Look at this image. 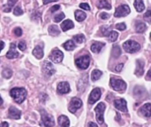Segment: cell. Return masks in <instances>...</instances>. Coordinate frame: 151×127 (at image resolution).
<instances>
[{"label": "cell", "instance_id": "6da1fadb", "mask_svg": "<svg viewBox=\"0 0 151 127\" xmlns=\"http://www.w3.org/2000/svg\"><path fill=\"white\" fill-rule=\"evenodd\" d=\"M27 91L24 88H12L10 91V95L18 104H21L25 100L27 97Z\"/></svg>", "mask_w": 151, "mask_h": 127}, {"label": "cell", "instance_id": "7a4b0ae2", "mask_svg": "<svg viewBox=\"0 0 151 127\" xmlns=\"http://www.w3.org/2000/svg\"><path fill=\"white\" fill-rule=\"evenodd\" d=\"M122 47L125 49V51L128 53L137 52L138 51H139L140 48H141L139 44H138L136 41H131V40L124 43L123 45H122Z\"/></svg>", "mask_w": 151, "mask_h": 127}, {"label": "cell", "instance_id": "3957f363", "mask_svg": "<svg viewBox=\"0 0 151 127\" xmlns=\"http://www.w3.org/2000/svg\"><path fill=\"white\" fill-rule=\"evenodd\" d=\"M110 85L114 91H124L127 88V85L123 80L119 79L111 78Z\"/></svg>", "mask_w": 151, "mask_h": 127}, {"label": "cell", "instance_id": "277c9868", "mask_svg": "<svg viewBox=\"0 0 151 127\" xmlns=\"http://www.w3.org/2000/svg\"><path fill=\"white\" fill-rule=\"evenodd\" d=\"M105 110H106V105L103 102L99 103L98 105L94 108V111L96 113V119L100 124H103V122H104L103 114H104Z\"/></svg>", "mask_w": 151, "mask_h": 127}, {"label": "cell", "instance_id": "5b68a950", "mask_svg": "<svg viewBox=\"0 0 151 127\" xmlns=\"http://www.w3.org/2000/svg\"><path fill=\"white\" fill-rule=\"evenodd\" d=\"M75 64L79 68L85 70L87 69L90 64V57L88 55H83L75 60Z\"/></svg>", "mask_w": 151, "mask_h": 127}, {"label": "cell", "instance_id": "8992f818", "mask_svg": "<svg viewBox=\"0 0 151 127\" xmlns=\"http://www.w3.org/2000/svg\"><path fill=\"white\" fill-rule=\"evenodd\" d=\"M41 120L43 123L46 127H52L55 125V120L53 117L50 115H49L45 110H41Z\"/></svg>", "mask_w": 151, "mask_h": 127}, {"label": "cell", "instance_id": "52a82bcc", "mask_svg": "<svg viewBox=\"0 0 151 127\" xmlns=\"http://www.w3.org/2000/svg\"><path fill=\"white\" fill-rule=\"evenodd\" d=\"M130 13H131V9H130L129 6L127 4H122L116 7L114 13V16L116 18L125 17V16H128Z\"/></svg>", "mask_w": 151, "mask_h": 127}, {"label": "cell", "instance_id": "ba28073f", "mask_svg": "<svg viewBox=\"0 0 151 127\" xmlns=\"http://www.w3.org/2000/svg\"><path fill=\"white\" fill-rule=\"evenodd\" d=\"M42 71L44 76H46L47 77H50L55 73L56 71L51 63L48 61H44L43 63Z\"/></svg>", "mask_w": 151, "mask_h": 127}, {"label": "cell", "instance_id": "9c48e42d", "mask_svg": "<svg viewBox=\"0 0 151 127\" xmlns=\"http://www.w3.org/2000/svg\"><path fill=\"white\" fill-rule=\"evenodd\" d=\"M82 105H83V102L80 98H76V97L72 98L69 105V112L72 113H75L78 109H80L81 107H82Z\"/></svg>", "mask_w": 151, "mask_h": 127}, {"label": "cell", "instance_id": "30bf717a", "mask_svg": "<svg viewBox=\"0 0 151 127\" xmlns=\"http://www.w3.org/2000/svg\"><path fill=\"white\" fill-rule=\"evenodd\" d=\"M50 60L55 63H59L63 60V54L60 50L54 49L51 52L50 55L49 56Z\"/></svg>", "mask_w": 151, "mask_h": 127}, {"label": "cell", "instance_id": "8fae6325", "mask_svg": "<svg viewBox=\"0 0 151 127\" xmlns=\"http://www.w3.org/2000/svg\"><path fill=\"white\" fill-rule=\"evenodd\" d=\"M101 97V91L100 88H94L91 91L89 97H88V103L90 104H93L97 102Z\"/></svg>", "mask_w": 151, "mask_h": 127}, {"label": "cell", "instance_id": "7c38bea8", "mask_svg": "<svg viewBox=\"0 0 151 127\" xmlns=\"http://www.w3.org/2000/svg\"><path fill=\"white\" fill-rule=\"evenodd\" d=\"M114 107H116L117 110H120V111L123 112V113H126V112H128L127 102L125 99H123V98H119V99L115 100Z\"/></svg>", "mask_w": 151, "mask_h": 127}, {"label": "cell", "instance_id": "4fadbf2b", "mask_svg": "<svg viewBox=\"0 0 151 127\" xmlns=\"http://www.w3.org/2000/svg\"><path fill=\"white\" fill-rule=\"evenodd\" d=\"M21 116H22V112L15 107H10L8 110V117L11 119H20Z\"/></svg>", "mask_w": 151, "mask_h": 127}, {"label": "cell", "instance_id": "5bb4252c", "mask_svg": "<svg viewBox=\"0 0 151 127\" xmlns=\"http://www.w3.org/2000/svg\"><path fill=\"white\" fill-rule=\"evenodd\" d=\"M57 90L60 94L68 93L70 91V86L67 82H62L58 85Z\"/></svg>", "mask_w": 151, "mask_h": 127}, {"label": "cell", "instance_id": "9a60e30c", "mask_svg": "<svg viewBox=\"0 0 151 127\" xmlns=\"http://www.w3.org/2000/svg\"><path fill=\"white\" fill-rule=\"evenodd\" d=\"M6 57L8 59L17 58L19 57V52L16 51V46L15 44H11L10 46V50L6 54Z\"/></svg>", "mask_w": 151, "mask_h": 127}, {"label": "cell", "instance_id": "2e32d148", "mask_svg": "<svg viewBox=\"0 0 151 127\" xmlns=\"http://www.w3.org/2000/svg\"><path fill=\"white\" fill-rule=\"evenodd\" d=\"M144 66L145 63L143 60H137V68L135 71V74L137 75L138 76H142L144 73Z\"/></svg>", "mask_w": 151, "mask_h": 127}, {"label": "cell", "instance_id": "e0dca14e", "mask_svg": "<svg viewBox=\"0 0 151 127\" xmlns=\"http://www.w3.org/2000/svg\"><path fill=\"white\" fill-rule=\"evenodd\" d=\"M150 107H151V104L150 103H147V104H145V105H143L142 107L140 108L139 111L144 116L147 118H150L151 116V113H150Z\"/></svg>", "mask_w": 151, "mask_h": 127}, {"label": "cell", "instance_id": "ac0fdd59", "mask_svg": "<svg viewBox=\"0 0 151 127\" xmlns=\"http://www.w3.org/2000/svg\"><path fill=\"white\" fill-rule=\"evenodd\" d=\"M32 54L36 57L37 59H41L44 57V50L43 46H36L32 51Z\"/></svg>", "mask_w": 151, "mask_h": 127}, {"label": "cell", "instance_id": "d6986e66", "mask_svg": "<svg viewBox=\"0 0 151 127\" xmlns=\"http://www.w3.org/2000/svg\"><path fill=\"white\" fill-rule=\"evenodd\" d=\"M60 26H61L62 30L63 32H66V31L69 30V29H72L75 26V25H74V23L72 22V20L67 19V20H65L64 21H63V23L61 24Z\"/></svg>", "mask_w": 151, "mask_h": 127}, {"label": "cell", "instance_id": "ffe728a7", "mask_svg": "<svg viewBox=\"0 0 151 127\" xmlns=\"http://www.w3.org/2000/svg\"><path fill=\"white\" fill-rule=\"evenodd\" d=\"M58 124L60 127H69V123H70L69 118L66 116H60L58 118Z\"/></svg>", "mask_w": 151, "mask_h": 127}, {"label": "cell", "instance_id": "44dd1931", "mask_svg": "<svg viewBox=\"0 0 151 127\" xmlns=\"http://www.w3.org/2000/svg\"><path fill=\"white\" fill-rule=\"evenodd\" d=\"M106 45L105 43L102 42H95L91 45V50L94 53H99L101 49H103V47Z\"/></svg>", "mask_w": 151, "mask_h": 127}, {"label": "cell", "instance_id": "7402d4cb", "mask_svg": "<svg viewBox=\"0 0 151 127\" xmlns=\"http://www.w3.org/2000/svg\"><path fill=\"white\" fill-rule=\"evenodd\" d=\"M97 7L99 9H107V10H110L111 9V5L110 3L108 1V0H99L97 4Z\"/></svg>", "mask_w": 151, "mask_h": 127}, {"label": "cell", "instance_id": "603a6c76", "mask_svg": "<svg viewBox=\"0 0 151 127\" xmlns=\"http://www.w3.org/2000/svg\"><path fill=\"white\" fill-rule=\"evenodd\" d=\"M147 29V26L144 22L142 21H137L136 23V31L138 33H142Z\"/></svg>", "mask_w": 151, "mask_h": 127}, {"label": "cell", "instance_id": "cb8c5ba5", "mask_svg": "<svg viewBox=\"0 0 151 127\" xmlns=\"http://www.w3.org/2000/svg\"><path fill=\"white\" fill-rule=\"evenodd\" d=\"M49 33L50 35H52V36H57V35H60V31L58 29V26L56 25H51V26H49Z\"/></svg>", "mask_w": 151, "mask_h": 127}, {"label": "cell", "instance_id": "d4e9b609", "mask_svg": "<svg viewBox=\"0 0 151 127\" xmlns=\"http://www.w3.org/2000/svg\"><path fill=\"white\" fill-rule=\"evenodd\" d=\"M75 19H76L78 21H83L86 19V14L84 12L81 11V10H77L75 12Z\"/></svg>", "mask_w": 151, "mask_h": 127}, {"label": "cell", "instance_id": "484cf974", "mask_svg": "<svg viewBox=\"0 0 151 127\" xmlns=\"http://www.w3.org/2000/svg\"><path fill=\"white\" fill-rule=\"evenodd\" d=\"M134 4L136 10H137V12H139V13L142 12L145 10V8L142 0H135Z\"/></svg>", "mask_w": 151, "mask_h": 127}, {"label": "cell", "instance_id": "4316f807", "mask_svg": "<svg viewBox=\"0 0 151 127\" xmlns=\"http://www.w3.org/2000/svg\"><path fill=\"white\" fill-rule=\"evenodd\" d=\"M63 47L66 51H72L75 48V42L72 40H69V41H67L63 44Z\"/></svg>", "mask_w": 151, "mask_h": 127}, {"label": "cell", "instance_id": "83f0119b", "mask_svg": "<svg viewBox=\"0 0 151 127\" xmlns=\"http://www.w3.org/2000/svg\"><path fill=\"white\" fill-rule=\"evenodd\" d=\"M102 74H103V72H102L101 71L97 70V69L92 71V72H91V80L94 81H94L98 80V79L101 77Z\"/></svg>", "mask_w": 151, "mask_h": 127}, {"label": "cell", "instance_id": "f1b7e54d", "mask_svg": "<svg viewBox=\"0 0 151 127\" xmlns=\"http://www.w3.org/2000/svg\"><path fill=\"white\" fill-rule=\"evenodd\" d=\"M121 53H122V51H121V49L119 46H114L113 47V49H112V55H113L114 57L117 58V57H119L121 55Z\"/></svg>", "mask_w": 151, "mask_h": 127}, {"label": "cell", "instance_id": "f546056e", "mask_svg": "<svg viewBox=\"0 0 151 127\" xmlns=\"http://www.w3.org/2000/svg\"><path fill=\"white\" fill-rule=\"evenodd\" d=\"M12 74H13V72H12L11 69L8 68H4V70L2 71V72H1V75H2L3 77L5 78V79H10L12 76Z\"/></svg>", "mask_w": 151, "mask_h": 127}, {"label": "cell", "instance_id": "4dcf8cb0", "mask_svg": "<svg viewBox=\"0 0 151 127\" xmlns=\"http://www.w3.org/2000/svg\"><path fill=\"white\" fill-rule=\"evenodd\" d=\"M118 32H115V31H111V32H109V34L108 35V37H109V40L111 41V42H114V41H116L118 38Z\"/></svg>", "mask_w": 151, "mask_h": 127}, {"label": "cell", "instance_id": "1f68e13d", "mask_svg": "<svg viewBox=\"0 0 151 127\" xmlns=\"http://www.w3.org/2000/svg\"><path fill=\"white\" fill-rule=\"evenodd\" d=\"M73 39L74 41L76 43H78V44H82V43L85 41V37H84L83 35L81 34V35H75V36L73 37Z\"/></svg>", "mask_w": 151, "mask_h": 127}, {"label": "cell", "instance_id": "d6a6232c", "mask_svg": "<svg viewBox=\"0 0 151 127\" xmlns=\"http://www.w3.org/2000/svg\"><path fill=\"white\" fill-rule=\"evenodd\" d=\"M65 18V14L63 13H60L59 14L56 15L54 18V21L56 23H58V22L61 21L63 19Z\"/></svg>", "mask_w": 151, "mask_h": 127}, {"label": "cell", "instance_id": "836d02e7", "mask_svg": "<svg viewBox=\"0 0 151 127\" xmlns=\"http://www.w3.org/2000/svg\"><path fill=\"white\" fill-rule=\"evenodd\" d=\"M24 13L23 10L21 9V7H19V6H17V7H16L14 8V10H13V14L15 15V16H21V15H22Z\"/></svg>", "mask_w": 151, "mask_h": 127}, {"label": "cell", "instance_id": "e575fe53", "mask_svg": "<svg viewBox=\"0 0 151 127\" xmlns=\"http://www.w3.org/2000/svg\"><path fill=\"white\" fill-rule=\"evenodd\" d=\"M144 19H145V20L147 21V22H149V23H150V22L151 12H150V9H148V10H147V11L145 13V14L144 15Z\"/></svg>", "mask_w": 151, "mask_h": 127}, {"label": "cell", "instance_id": "d590c367", "mask_svg": "<svg viewBox=\"0 0 151 127\" xmlns=\"http://www.w3.org/2000/svg\"><path fill=\"white\" fill-rule=\"evenodd\" d=\"M109 27L107 26H102L101 27V31H102V32H103V34L104 36H108V35L109 34L110 31L109 30Z\"/></svg>", "mask_w": 151, "mask_h": 127}, {"label": "cell", "instance_id": "8d00e7d4", "mask_svg": "<svg viewBox=\"0 0 151 127\" xmlns=\"http://www.w3.org/2000/svg\"><path fill=\"white\" fill-rule=\"evenodd\" d=\"M13 33L15 34V35L17 37H20L22 35V29L20 27H16L15 28L14 30H13Z\"/></svg>", "mask_w": 151, "mask_h": 127}, {"label": "cell", "instance_id": "74e56055", "mask_svg": "<svg viewBox=\"0 0 151 127\" xmlns=\"http://www.w3.org/2000/svg\"><path fill=\"white\" fill-rule=\"evenodd\" d=\"M116 28L120 31H123L126 29V25L125 23H119L116 25Z\"/></svg>", "mask_w": 151, "mask_h": 127}, {"label": "cell", "instance_id": "f35d334b", "mask_svg": "<svg viewBox=\"0 0 151 127\" xmlns=\"http://www.w3.org/2000/svg\"><path fill=\"white\" fill-rule=\"evenodd\" d=\"M18 47H19V49L21 50V51H24L25 49H26V44H25L24 41H21V42H19V45H18Z\"/></svg>", "mask_w": 151, "mask_h": 127}, {"label": "cell", "instance_id": "ab89813d", "mask_svg": "<svg viewBox=\"0 0 151 127\" xmlns=\"http://www.w3.org/2000/svg\"><path fill=\"white\" fill-rule=\"evenodd\" d=\"M17 1L18 0H7V7L11 9V7H13L17 2Z\"/></svg>", "mask_w": 151, "mask_h": 127}, {"label": "cell", "instance_id": "60d3db41", "mask_svg": "<svg viewBox=\"0 0 151 127\" xmlns=\"http://www.w3.org/2000/svg\"><path fill=\"white\" fill-rule=\"evenodd\" d=\"M79 7L85 10H90V7L87 3H81L79 5Z\"/></svg>", "mask_w": 151, "mask_h": 127}, {"label": "cell", "instance_id": "b9f144b4", "mask_svg": "<svg viewBox=\"0 0 151 127\" xmlns=\"http://www.w3.org/2000/svg\"><path fill=\"white\" fill-rule=\"evenodd\" d=\"M100 17L102 19H103V20H106V19H108L109 17H110V15L107 13H100Z\"/></svg>", "mask_w": 151, "mask_h": 127}, {"label": "cell", "instance_id": "7bdbcfd3", "mask_svg": "<svg viewBox=\"0 0 151 127\" xmlns=\"http://www.w3.org/2000/svg\"><path fill=\"white\" fill-rule=\"evenodd\" d=\"M123 66H124L123 63H119V64H118L117 66H116L115 70H116V71L117 72H120L121 71H122V69L123 68Z\"/></svg>", "mask_w": 151, "mask_h": 127}, {"label": "cell", "instance_id": "ee69618b", "mask_svg": "<svg viewBox=\"0 0 151 127\" xmlns=\"http://www.w3.org/2000/svg\"><path fill=\"white\" fill-rule=\"evenodd\" d=\"M59 9H60V5H59V4H56V5L52 6V7L50 8V12H51V13H54V12L57 11Z\"/></svg>", "mask_w": 151, "mask_h": 127}, {"label": "cell", "instance_id": "f6af8a7d", "mask_svg": "<svg viewBox=\"0 0 151 127\" xmlns=\"http://www.w3.org/2000/svg\"><path fill=\"white\" fill-rule=\"evenodd\" d=\"M58 1V0H43V3L44 4H47L50 2H54V1Z\"/></svg>", "mask_w": 151, "mask_h": 127}, {"label": "cell", "instance_id": "bcb514c9", "mask_svg": "<svg viewBox=\"0 0 151 127\" xmlns=\"http://www.w3.org/2000/svg\"><path fill=\"white\" fill-rule=\"evenodd\" d=\"M0 127H9V124L7 122H2L0 123Z\"/></svg>", "mask_w": 151, "mask_h": 127}, {"label": "cell", "instance_id": "7dc6e473", "mask_svg": "<svg viewBox=\"0 0 151 127\" xmlns=\"http://www.w3.org/2000/svg\"><path fill=\"white\" fill-rule=\"evenodd\" d=\"M4 43L3 42V41H0V52H1V50L4 49Z\"/></svg>", "mask_w": 151, "mask_h": 127}, {"label": "cell", "instance_id": "c3c4849f", "mask_svg": "<svg viewBox=\"0 0 151 127\" xmlns=\"http://www.w3.org/2000/svg\"><path fill=\"white\" fill-rule=\"evenodd\" d=\"M88 127H97V125L94 122H90L88 123Z\"/></svg>", "mask_w": 151, "mask_h": 127}, {"label": "cell", "instance_id": "681fc988", "mask_svg": "<svg viewBox=\"0 0 151 127\" xmlns=\"http://www.w3.org/2000/svg\"><path fill=\"white\" fill-rule=\"evenodd\" d=\"M2 104H3V100L2 98H1V97L0 96V106H1Z\"/></svg>", "mask_w": 151, "mask_h": 127}, {"label": "cell", "instance_id": "f907efd6", "mask_svg": "<svg viewBox=\"0 0 151 127\" xmlns=\"http://www.w3.org/2000/svg\"><path fill=\"white\" fill-rule=\"evenodd\" d=\"M147 76H148L149 78H150V70H149L148 73H147Z\"/></svg>", "mask_w": 151, "mask_h": 127}]
</instances>
